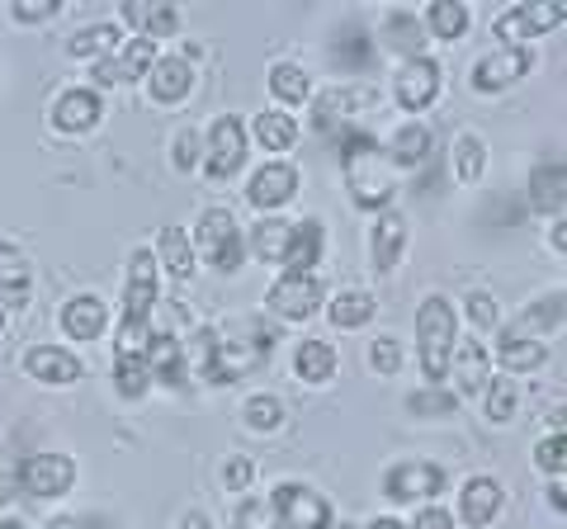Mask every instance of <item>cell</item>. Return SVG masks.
I'll use <instances>...</instances> for the list:
<instances>
[{
	"mask_svg": "<svg viewBox=\"0 0 567 529\" xmlns=\"http://www.w3.org/2000/svg\"><path fill=\"white\" fill-rule=\"evenodd\" d=\"M529 66H535L529 48H496V52H487V58L473 66V91L496 95V91H506V85H516Z\"/></svg>",
	"mask_w": 567,
	"mask_h": 529,
	"instance_id": "cell-11",
	"label": "cell"
},
{
	"mask_svg": "<svg viewBox=\"0 0 567 529\" xmlns=\"http://www.w3.org/2000/svg\"><path fill=\"white\" fill-rule=\"evenodd\" d=\"M147 369H152V378L156 383H166V387H181L185 374H189V360H185V345L181 336H171V331H156L152 345H147Z\"/></svg>",
	"mask_w": 567,
	"mask_h": 529,
	"instance_id": "cell-22",
	"label": "cell"
},
{
	"mask_svg": "<svg viewBox=\"0 0 567 529\" xmlns=\"http://www.w3.org/2000/svg\"><path fill=\"white\" fill-rule=\"evenodd\" d=\"M450 374L458 383V393L473 397V393H483L487 378H492V355L477 341L468 345H454V355H450Z\"/></svg>",
	"mask_w": 567,
	"mask_h": 529,
	"instance_id": "cell-24",
	"label": "cell"
},
{
	"mask_svg": "<svg viewBox=\"0 0 567 529\" xmlns=\"http://www.w3.org/2000/svg\"><path fill=\"white\" fill-rule=\"evenodd\" d=\"M369 104V91L364 85H331V91H322L312 100V123L317 133H336L350 114H360Z\"/></svg>",
	"mask_w": 567,
	"mask_h": 529,
	"instance_id": "cell-18",
	"label": "cell"
},
{
	"mask_svg": "<svg viewBox=\"0 0 567 529\" xmlns=\"http://www.w3.org/2000/svg\"><path fill=\"white\" fill-rule=\"evenodd\" d=\"M327 317H331V326H341V331H354V326H364L369 317H374V298L369 293H336L331 298V308H327Z\"/></svg>",
	"mask_w": 567,
	"mask_h": 529,
	"instance_id": "cell-36",
	"label": "cell"
},
{
	"mask_svg": "<svg viewBox=\"0 0 567 529\" xmlns=\"http://www.w3.org/2000/svg\"><path fill=\"white\" fill-rule=\"evenodd\" d=\"M251 483H256V464H251V458H227V464H223V487L227 491H246Z\"/></svg>",
	"mask_w": 567,
	"mask_h": 529,
	"instance_id": "cell-47",
	"label": "cell"
},
{
	"mask_svg": "<svg viewBox=\"0 0 567 529\" xmlns=\"http://www.w3.org/2000/svg\"><path fill=\"white\" fill-rule=\"evenodd\" d=\"M237 529H279V520H275L270 501H256V497H246V501L237 506Z\"/></svg>",
	"mask_w": 567,
	"mask_h": 529,
	"instance_id": "cell-44",
	"label": "cell"
},
{
	"mask_svg": "<svg viewBox=\"0 0 567 529\" xmlns=\"http://www.w3.org/2000/svg\"><path fill=\"white\" fill-rule=\"evenodd\" d=\"M0 331H6V308H0Z\"/></svg>",
	"mask_w": 567,
	"mask_h": 529,
	"instance_id": "cell-59",
	"label": "cell"
},
{
	"mask_svg": "<svg viewBox=\"0 0 567 529\" xmlns=\"http://www.w3.org/2000/svg\"><path fill=\"white\" fill-rule=\"evenodd\" d=\"M156 331L147 326V317H123V326H118V355H128V360H142L147 355V345H152Z\"/></svg>",
	"mask_w": 567,
	"mask_h": 529,
	"instance_id": "cell-42",
	"label": "cell"
},
{
	"mask_svg": "<svg viewBox=\"0 0 567 529\" xmlns=\"http://www.w3.org/2000/svg\"><path fill=\"white\" fill-rule=\"evenodd\" d=\"M322 298H327V289L317 274H279L270 293H265V308L284 317V322H303V317L322 308Z\"/></svg>",
	"mask_w": 567,
	"mask_h": 529,
	"instance_id": "cell-6",
	"label": "cell"
},
{
	"mask_svg": "<svg viewBox=\"0 0 567 529\" xmlns=\"http://www.w3.org/2000/svg\"><path fill=\"white\" fill-rule=\"evenodd\" d=\"M156 303V256L133 251L128 279H123V317H147Z\"/></svg>",
	"mask_w": 567,
	"mask_h": 529,
	"instance_id": "cell-20",
	"label": "cell"
},
{
	"mask_svg": "<svg viewBox=\"0 0 567 529\" xmlns=\"http://www.w3.org/2000/svg\"><path fill=\"white\" fill-rule=\"evenodd\" d=\"M468 317L473 326H496V303L487 293H468Z\"/></svg>",
	"mask_w": 567,
	"mask_h": 529,
	"instance_id": "cell-50",
	"label": "cell"
},
{
	"mask_svg": "<svg viewBox=\"0 0 567 529\" xmlns=\"http://www.w3.org/2000/svg\"><path fill=\"white\" fill-rule=\"evenodd\" d=\"M369 529H412V525H402L398 516H379V520H369Z\"/></svg>",
	"mask_w": 567,
	"mask_h": 529,
	"instance_id": "cell-55",
	"label": "cell"
},
{
	"mask_svg": "<svg viewBox=\"0 0 567 529\" xmlns=\"http://www.w3.org/2000/svg\"><path fill=\"white\" fill-rule=\"evenodd\" d=\"M468 6H458V0H435L431 10H425V29L435 33V39H458V33L468 29Z\"/></svg>",
	"mask_w": 567,
	"mask_h": 529,
	"instance_id": "cell-37",
	"label": "cell"
},
{
	"mask_svg": "<svg viewBox=\"0 0 567 529\" xmlns=\"http://www.w3.org/2000/svg\"><path fill=\"white\" fill-rule=\"evenodd\" d=\"M194 152H199V137H194V133L175 137V166H181V170H194V162H199Z\"/></svg>",
	"mask_w": 567,
	"mask_h": 529,
	"instance_id": "cell-51",
	"label": "cell"
},
{
	"mask_svg": "<svg viewBox=\"0 0 567 529\" xmlns=\"http://www.w3.org/2000/svg\"><path fill=\"white\" fill-rule=\"evenodd\" d=\"M284 241H289V222H284V218H260V222L251 227V251H256L260 260H275V264H279Z\"/></svg>",
	"mask_w": 567,
	"mask_h": 529,
	"instance_id": "cell-38",
	"label": "cell"
},
{
	"mask_svg": "<svg viewBox=\"0 0 567 529\" xmlns=\"http://www.w3.org/2000/svg\"><path fill=\"white\" fill-rule=\"evenodd\" d=\"M483 393H487V421H496V426H502V421H511V416H516V383H511V378H487V387H483Z\"/></svg>",
	"mask_w": 567,
	"mask_h": 529,
	"instance_id": "cell-43",
	"label": "cell"
},
{
	"mask_svg": "<svg viewBox=\"0 0 567 529\" xmlns=\"http://www.w3.org/2000/svg\"><path fill=\"white\" fill-rule=\"evenodd\" d=\"M147 91H152L156 104H181L194 91V66H189V58H181V52H171V58H156L152 72H147Z\"/></svg>",
	"mask_w": 567,
	"mask_h": 529,
	"instance_id": "cell-19",
	"label": "cell"
},
{
	"mask_svg": "<svg viewBox=\"0 0 567 529\" xmlns=\"http://www.w3.org/2000/svg\"><path fill=\"white\" fill-rule=\"evenodd\" d=\"M369 256H374V270L379 274H393L398 260L406 256V218L398 208H383L374 232H369Z\"/></svg>",
	"mask_w": 567,
	"mask_h": 529,
	"instance_id": "cell-17",
	"label": "cell"
},
{
	"mask_svg": "<svg viewBox=\"0 0 567 529\" xmlns=\"http://www.w3.org/2000/svg\"><path fill=\"white\" fill-rule=\"evenodd\" d=\"M104 322H110V312H104V303H100L95 293H76L62 308V331H66L71 341H95L100 331H104Z\"/></svg>",
	"mask_w": 567,
	"mask_h": 529,
	"instance_id": "cell-25",
	"label": "cell"
},
{
	"mask_svg": "<svg viewBox=\"0 0 567 529\" xmlns=\"http://www.w3.org/2000/svg\"><path fill=\"white\" fill-rule=\"evenodd\" d=\"M256 137H260V147H270V152H289L298 143V123L289 118V110H265V114H256Z\"/></svg>",
	"mask_w": 567,
	"mask_h": 529,
	"instance_id": "cell-34",
	"label": "cell"
},
{
	"mask_svg": "<svg viewBox=\"0 0 567 529\" xmlns=\"http://www.w3.org/2000/svg\"><path fill=\"white\" fill-rule=\"evenodd\" d=\"M431 156V128L425 123H406L388 143V166H421Z\"/></svg>",
	"mask_w": 567,
	"mask_h": 529,
	"instance_id": "cell-29",
	"label": "cell"
},
{
	"mask_svg": "<svg viewBox=\"0 0 567 529\" xmlns=\"http://www.w3.org/2000/svg\"><path fill=\"white\" fill-rule=\"evenodd\" d=\"M270 95L284 104V110H289V104L312 100V81H308L303 66H293V62H275V66H270Z\"/></svg>",
	"mask_w": 567,
	"mask_h": 529,
	"instance_id": "cell-33",
	"label": "cell"
},
{
	"mask_svg": "<svg viewBox=\"0 0 567 529\" xmlns=\"http://www.w3.org/2000/svg\"><path fill=\"white\" fill-rule=\"evenodd\" d=\"M383 491H388V501H431L445 491V468L440 464H425V458H406V464L398 468H388V478H383Z\"/></svg>",
	"mask_w": 567,
	"mask_h": 529,
	"instance_id": "cell-8",
	"label": "cell"
},
{
	"mask_svg": "<svg viewBox=\"0 0 567 529\" xmlns=\"http://www.w3.org/2000/svg\"><path fill=\"white\" fill-rule=\"evenodd\" d=\"M123 20L142 29V39H166L181 29V10L175 6H123Z\"/></svg>",
	"mask_w": 567,
	"mask_h": 529,
	"instance_id": "cell-30",
	"label": "cell"
},
{
	"mask_svg": "<svg viewBox=\"0 0 567 529\" xmlns=\"http://www.w3.org/2000/svg\"><path fill=\"white\" fill-rule=\"evenodd\" d=\"M14 478H20V487L29 491V497H39V501L66 497L71 483H76V458L71 454H33Z\"/></svg>",
	"mask_w": 567,
	"mask_h": 529,
	"instance_id": "cell-9",
	"label": "cell"
},
{
	"mask_svg": "<svg viewBox=\"0 0 567 529\" xmlns=\"http://www.w3.org/2000/svg\"><path fill=\"white\" fill-rule=\"evenodd\" d=\"M152 256L162 260L175 279H189V274H194V246H189V237H185V227H166V232L156 237V251H152Z\"/></svg>",
	"mask_w": 567,
	"mask_h": 529,
	"instance_id": "cell-32",
	"label": "cell"
},
{
	"mask_svg": "<svg viewBox=\"0 0 567 529\" xmlns=\"http://www.w3.org/2000/svg\"><path fill=\"white\" fill-rule=\"evenodd\" d=\"M567 20L563 6H516L506 14H496V39L506 48H520L525 39H535V33H548Z\"/></svg>",
	"mask_w": 567,
	"mask_h": 529,
	"instance_id": "cell-12",
	"label": "cell"
},
{
	"mask_svg": "<svg viewBox=\"0 0 567 529\" xmlns=\"http://www.w3.org/2000/svg\"><path fill=\"white\" fill-rule=\"evenodd\" d=\"M535 468L539 473H563V431H554V435H544L539 445H535Z\"/></svg>",
	"mask_w": 567,
	"mask_h": 529,
	"instance_id": "cell-46",
	"label": "cell"
},
{
	"mask_svg": "<svg viewBox=\"0 0 567 529\" xmlns=\"http://www.w3.org/2000/svg\"><path fill=\"white\" fill-rule=\"evenodd\" d=\"M114 383H118V393H123V397H142V393L152 387V369H147V360L118 355V360H114Z\"/></svg>",
	"mask_w": 567,
	"mask_h": 529,
	"instance_id": "cell-40",
	"label": "cell"
},
{
	"mask_svg": "<svg viewBox=\"0 0 567 529\" xmlns=\"http://www.w3.org/2000/svg\"><path fill=\"white\" fill-rule=\"evenodd\" d=\"M62 529H95V525H91V520H66Z\"/></svg>",
	"mask_w": 567,
	"mask_h": 529,
	"instance_id": "cell-57",
	"label": "cell"
},
{
	"mask_svg": "<svg viewBox=\"0 0 567 529\" xmlns=\"http://www.w3.org/2000/svg\"><path fill=\"white\" fill-rule=\"evenodd\" d=\"M483 170H487V147H483V137L477 133H458L454 137V175L464 185L473 180H483Z\"/></svg>",
	"mask_w": 567,
	"mask_h": 529,
	"instance_id": "cell-35",
	"label": "cell"
},
{
	"mask_svg": "<svg viewBox=\"0 0 567 529\" xmlns=\"http://www.w3.org/2000/svg\"><path fill=\"white\" fill-rule=\"evenodd\" d=\"M14 14V24H43L58 14V0H24V6H10Z\"/></svg>",
	"mask_w": 567,
	"mask_h": 529,
	"instance_id": "cell-48",
	"label": "cell"
},
{
	"mask_svg": "<svg viewBox=\"0 0 567 529\" xmlns=\"http://www.w3.org/2000/svg\"><path fill=\"white\" fill-rule=\"evenodd\" d=\"M440 81H445V72H440V62L435 58H406L398 66V76H393V95L406 114H421V110H431V104L440 100Z\"/></svg>",
	"mask_w": 567,
	"mask_h": 529,
	"instance_id": "cell-7",
	"label": "cell"
},
{
	"mask_svg": "<svg viewBox=\"0 0 567 529\" xmlns=\"http://www.w3.org/2000/svg\"><path fill=\"white\" fill-rule=\"evenodd\" d=\"M114 43H118V24H85V29L71 33L66 52L71 58H81V62H100V58H110L114 52Z\"/></svg>",
	"mask_w": 567,
	"mask_h": 529,
	"instance_id": "cell-31",
	"label": "cell"
},
{
	"mask_svg": "<svg viewBox=\"0 0 567 529\" xmlns=\"http://www.w3.org/2000/svg\"><path fill=\"white\" fill-rule=\"evenodd\" d=\"M506 506V491L496 478H468L464 491H458V520L473 529H487Z\"/></svg>",
	"mask_w": 567,
	"mask_h": 529,
	"instance_id": "cell-15",
	"label": "cell"
},
{
	"mask_svg": "<svg viewBox=\"0 0 567 529\" xmlns=\"http://www.w3.org/2000/svg\"><path fill=\"white\" fill-rule=\"evenodd\" d=\"M496 360H502L511 374H529V369H539L548 360V345H539L535 336H511V331H502V341H496Z\"/></svg>",
	"mask_w": 567,
	"mask_h": 529,
	"instance_id": "cell-28",
	"label": "cell"
},
{
	"mask_svg": "<svg viewBox=\"0 0 567 529\" xmlns=\"http://www.w3.org/2000/svg\"><path fill=\"white\" fill-rule=\"evenodd\" d=\"M412 529H454V516H450L445 506H425Z\"/></svg>",
	"mask_w": 567,
	"mask_h": 529,
	"instance_id": "cell-52",
	"label": "cell"
},
{
	"mask_svg": "<svg viewBox=\"0 0 567 529\" xmlns=\"http://www.w3.org/2000/svg\"><path fill=\"white\" fill-rule=\"evenodd\" d=\"M558 322H563V289H558L554 298H544V303L529 308L520 322H516V331H511V336H525V331H548V326H558Z\"/></svg>",
	"mask_w": 567,
	"mask_h": 529,
	"instance_id": "cell-41",
	"label": "cell"
},
{
	"mask_svg": "<svg viewBox=\"0 0 567 529\" xmlns=\"http://www.w3.org/2000/svg\"><path fill=\"white\" fill-rule=\"evenodd\" d=\"M327 251V227L317 222V218H303V222H293L289 227V241H284V274H312V264L322 260Z\"/></svg>",
	"mask_w": 567,
	"mask_h": 529,
	"instance_id": "cell-13",
	"label": "cell"
},
{
	"mask_svg": "<svg viewBox=\"0 0 567 529\" xmlns=\"http://www.w3.org/2000/svg\"><path fill=\"white\" fill-rule=\"evenodd\" d=\"M24 369L39 383H58V387L81 378V360L71 355V350H62V345H33L29 355H24Z\"/></svg>",
	"mask_w": 567,
	"mask_h": 529,
	"instance_id": "cell-23",
	"label": "cell"
},
{
	"mask_svg": "<svg viewBox=\"0 0 567 529\" xmlns=\"http://www.w3.org/2000/svg\"><path fill=\"white\" fill-rule=\"evenodd\" d=\"M406 407H412V412H454V397L440 393V387H431V393H412Z\"/></svg>",
	"mask_w": 567,
	"mask_h": 529,
	"instance_id": "cell-49",
	"label": "cell"
},
{
	"mask_svg": "<svg viewBox=\"0 0 567 529\" xmlns=\"http://www.w3.org/2000/svg\"><path fill=\"white\" fill-rule=\"evenodd\" d=\"M241 421H246L251 431H279V426H284V402H279V397H270V393L246 397Z\"/></svg>",
	"mask_w": 567,
	"mask_h": 529,
	"instance_id": "cell-39",
	"label": "cell"
},
{
	"mask_svg": "<svg viewBox=\"0 0 567 529\" xmlns=\"http://www.w3.org/2000/svg\"><path fill=\"white\" fill-rule=\"evenodd\" d=\"M331 529H341V525H331Z\"/></svg>",
	"mask_w": 567,
	"mask_h": 529,
	"instance_id": "cell-60",
	"label": "cell"
},
{
	"mask_svg": "<svg viewBox=\"0 0 567 529\" xmlns=\"http://www.w3.org/2000/svg\"><path fill=\"white\" fill-rule=\"evenodd\" d=\"M14 491H20V478H14V473H0V506H6Z\"/></svg>",
	"mask_w": 567,
	"mask_h": 529,
	"instance_id": "cell-53",
	"label": "cell"
},
{
	"mask_svg": "<svg viewBox=\"0 0 567 529\" xmlns=\"http://www.w3.org/2000/svg\"><path fill=\"white\" fill-rule=\"evenodd\" d=\"M0 529H24L20 520H0Z\"/></svg>",
	"mask_w": 567,
	"mask_h": 529,
	"instance_id": "cell-58",
	"label": "cell"
},
{
	"mask_svg": "<svg viewBox=\"0 0 567 529\" xmlns=\"http://www.w3.org/2000/svg\"><path fill=\"white\" fill-rule=\"evenodd\" d=\"M293 374L303 383H331V374H336V345H327V341H298Z\"/></svg>",
	"mask_w": 567,
	"mask_h": 529,
	"instance_id": "cell-26",
	"label": "cell"
},
{
	"mask_svg": "<svg viewBox=\"0 0 567 529\" xmlns=\"http://www.w3.org/2000/svg\"><path fill=\"white\" fill-rule=\"evenodd\" d=\"M298 194V166L289 162H265L251 185H246V199H251L256 208H284Z\"/></svg>",
	"mask_w": 567,
	"mask_h": 529,
	"instance_id": "cell-14",
	"label": "cell"
},
{
	"mask_svg": "<svg viewBox=\"0 0 567 529\" xmlns=\"http://www.w3.org/2000/svg\"><path fill=\"white\" fill-rule=\"evenodd\" d=\"M563 232H567V227H563V218H558V222H554V246H558V251L567 246V237H563Z\"/></svg>",
	"mask_w": 567,
	"mask_h": 529,
	"instance_id": "cell-56",
	"label": "cell"
},
{
	"mask_svg": "<svg viewBox=\"0 0 567 529\" xmlns=\"http://www.w3.org/2000/svg\"><path fill=\"white\" fill-rule=\"evenodd\" d=\"M341 166L350 175V189H354V204L360 208H388L393 199V166L388 156L379 152V143L369 133H346L341 143Z\"/></svg>",
	"mask_w": 567,
	"mask_h": 529,
	"instance_id": "cell-1",
	"label": "cell"
},
{
	"mask_svg": "<svg viewBox=\"0 0 567 529\" xmlns=\"http://www.w3.org/2000/svg\"><path fill=\"white\" fill-rule=\"evenodd\" d=\"M270 510L284 529H331V501L308 483H279L270 491Z\"/></svg>",
	"mask_w": 567,
	"mask_h": 529,
	"instance_id": "cell-4",
	"label": "cell"
},
{
	"mask_svg": "<svg viewBox=\"0 0 567 529\" xmlns=\"http://www.w3.org/2000/svg\"><path fill=\"white\" fill-rule=\"evenodd\" d=\"M175 529H213V520L204 516V510H189V516H185L181 525H175Z\"/></svg>",
	"mask_w": 567,
	"mask_h": 529,
	"instance_id": "cell-54",
	"label": "cell"
},
{
	"mask_svg": "<svg viewBox=\"0 0 567 529\" xmlns=\"http://www.w3.org/2000/svg\"><path fill=\"white\" fill-rule=\"evenodd\" d=\"M33 293L29 260L14 241H0V308H24Z\"/></svg>",
	"mask_w": 567,
	"mask_h": 529,
	"instance_id": "cell-21",
	"label": "cell"
},
{
	"mask_svg": "<svg viewBox=\"0 0 567 529\" xmlns=\"http://www.w3.org/2000/svg\"><path fill=\"white\" fill-rule=\"evenodd\" d=\"M152 62H156V43L152 39H128L114 58H100L91 62V81L95 85H123V81H137V76H147L152 72Z\"/></svg>",
	"mask_w": 567,
	"mask_h": 529,
	"instance_id": "cell-10",
	"label": "cell"
},
{
	"mask_svg": "<svg viewBox=\"0 0 567 529\" xmlns=\"http://www.w3.org/2000/svg\"><path fill=\"white\" fill-rule=\"evenodd\" d=\"M199 256L208 260V270H223V274H233L241 256H246V237H241V227L237 218L227 214V208H204L199 214Z\"/></svg>",
	"mask_w": 567,
	"mask_h": 529,
	"instance_id": "cell-3",
	"label": "cell"
},
{
	"mask_svg": "<svg viewBox=\"0 0 567 529\" xmlns=\"http://www.w3.org/2000/svg\"><path fill=\"white\" fill-rule=\"evenodd\" d=\"M369 364H374L379 374H398L402 369V345L393 336H374V345H369Z\"/></svg>",
	"mask_w": 567,
	"mask_h": 529,
	"instance_id": "cell-45",
	"label": "cell"
},
{
	"mask_svg": "<svg viewBox=\"0 0 567 529\" xmlns=\"http://www.w3.org/2000/svg\"><path fill=\"white\" fill-rule=\"evenodd\" d=\"M246 166V123L237 114H223L208 128L204 143V175L208 180H233V175Z\"/></svg>",
	"mask_w": 567,
	"mask_h": 529,
	"instance_id": "cell-5",
	"label": "cell"
},
{
	"mask_svg": "<svg viewBox=\"0 0 567 529\" xmlns=\"http://www.w3.org/2000/svg\"><path fill=\"white\" fill-rule=\"evenodd\" d=\"M100 118H104V100L91 85H71V91L58 95V104H52V123H58L62 133H85V128H95Z\"/></svg>",
	"mask_w": 567,
	"mask_h": 529,
	"instance_id": "cell-16",
	"label": "cell"
},
{
	"mask_svg": "<svg viewBox=\"0 0 567 529\" xmlns=\"http://www.w3.org/2000/svg\"><path fill=\"white\" fill-rule=\"evenodd\" d=\"M416 350H421V374L431 387L450 378V355H454V308L450 298L431 293L416 308Z\"/></svg>",
	"mask_w": 567,
	"mask_h": 529,
	"instance_id": "cell-2",
	"label": "cell"
},
{
	"mask_svg": "<svg viewBox=\"0 0 567 529\" xmlns=\"http://www.w3.org/2000/svg\"><path fill=\"white\" fill-rule=\"evenodd\" d=\"M563 194H567V175H563V162H539L535 175H529V204L535 208H554L563 214Z\"/></svg>",
	"mask_w": 567,
	"mask_h": 529,
	"instance_id": "cell-27",
	"label": "cell"
}]
</instances>
